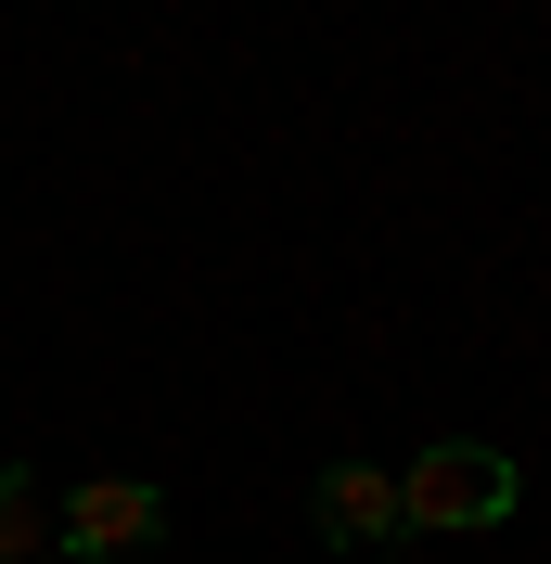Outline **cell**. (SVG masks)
<instances>
[{"label":"cell","mask_w":551,"mask_h":564,"mask_svg":"<svg viewBox=\"0 0 551 564\" xmlns=\"http://www.w3.org/2000/svg\"><path fill=\"white\" fill-rule=\"evenodd\" d=\"M52 552H65V527H52V488L13 462V475H0V564H52Z\"/></svg>","instance_id":"4"},{"label":"cell","mask_w":551,"mask_h":564,"mask_svg":"<svg viewBox=\"0 0 551 564\" xmlns=\"http://www.w3.org/2000/svg\"><path fill=\"white\" fill-rule=\"evenodd\" d=\"M309 513H321V539H334V552H398V475H385V462H334V475H321L309 488Z\"/></svg>","instance_id":"3"},{"label":"cell","mask_w":551,"mask_h":564,"mask_svg":"<svg viewBox=\"0 0 551 564\" xmlns=\"http://www.w3.org/2000/svg\"><path fill=\"white\" fill-rule=\"evenodd\" d=\"M52 564H65V552H52Z\"/></svg>","instance_id":"5"},{"label":"cell","mask_w":551,"mask_h":564,"mask_svg":"<svg viewBox=\"0 0 551 564\" xmlns=\"http://www.w3.org/2000/svg\"><path fill=\"white\" fill-rule=\"evenodd\" d=\"M514 500H526L514 449H475V436H436V449H411V462H398V527H411V539H462V527H500Z\"/></svg>","instance_id":"1"},{"label":"cell","mask_w":551,"mask_h":564,"mask_svg":"<svg viewBox=\"0 0 551 564\" xmlns=\"http://www.w3.org/2000/svg\"><path fill=\"white\" fill-rule=\"evenodd\" d=\"M52 527H65V564H141L168 539V500L141 488V475H77L52 500Z\"/></svg>","instance_id":"2"}]
</instances>
